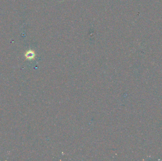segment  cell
I'll return each mask as SVG.
<instances>
[{"instance_id": "6da1fadb", "label": "cell", "mask_w": 162, "mask_h": 161, "mask_svg": "<svg viewBox=\"0 0 162 161\" xmlns=\"http://www.w3.org/2000/svg\"><path fill=\"white\" fill-rule=\"evenodd\" d=\"M35 54L34 52L31 50H30L28 52H27L25 54V56L27 57V58L30 60L33 59L35 57Z\"/></svg>"}]
</instances>
